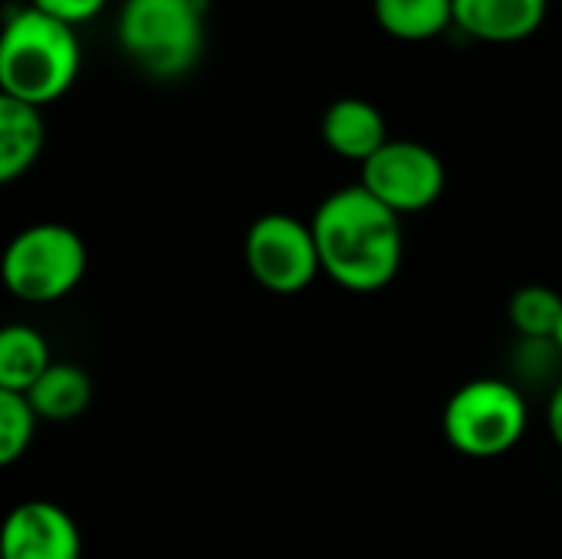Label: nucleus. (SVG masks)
<instances>
[{
    "label": "nucleus",
    "mask_w": 562,
    "mask_h": 559,
    "mask_svg": "<svg viewBox=\"0 0 562 559\" xmlns=\"http://www.w3.org/2000/svg\"><path fill=\"white\" fill-rule=\"evenodd\" d=\"M115 36L142 72L178 79L201 59L204 0H125Z\"/></svg>",
    "instance_id": "7ed1b4c3"
},
{
    "label": "nucleus",
    "mask_w": 562,
    "mask_h": 559,
    "mask_svg": "<svg viewBox=\"0 0 562 559\" xmlns=\"http://www.w3.org/2000/svg\"><path fill=\"white\" fill-rule=\"evenodd\" d=\"M36 422H40V415L26 395L0 389V465L3 468H10L13 461H20L30 451Z\"/></svg>",
    "instance_id": "dca6fc26"
},
{
    "label": "nucleus",
    "mask_w": 562,
    "mask_h": 559,
    "mask_svg": "<svg viewBox=\"0 0 562 559\" xmlns=\"http://www.w3.org/2000/svg\"><path fill=\"white\" fill-rule=\"evenodd\" d=\"M53 366L46 339L33 326H7L0 333V389L26 395Z\"/></svg>",
    "instance_id": "f8f14e48"
},
{
    "label": "nucleus",
    "mask_w": 562,
    "mask_h": 559,
    "mask_svg": "<svg viewBox=\"0 0 562 559\" xmlns=\"http://www.w3.org/2000/svg\"><path fill=\"white\" fill-rule=\"evenodd\" d=\"M441 425L458 455L491 461L524 441L530 412L517 385L504 379H474L448 399Z\"/></svg>",
    "instance_id": "20e7f679"
},
{
    "label": "nucleus",
    "mask_w": 562,
    "mask_h": 559,
    "mask_svg": "<svg viewBox=\"0 0 562 559\" xmlns=\"http://www.w3.org/2000/svg\"><path fill=\"white\" fill-rule=\"evenodd\" d=\"M43 115L36 105L0 96V181L10 185L26 175L43 152Z\"/></svg>",
    "instance_id": "9b49d317"
},
{
    "label": "nucleus",
    "mask_w": 562,
    "mask_h": 559,
    "mask_svg": "<svg viewBox=\"0 0 562 559\" xmlns=\"http://www.w3.org/2000/svg\"><path fill=\"white\" fill-rule=\"evenodd\" d=\"M89 267L86 241L66 224H30L3 250V283L23 303H56L69 297Z\"/></svg>",
    "instance_id": "39448f33"
},
{
    "label": "nucleus",
    "mask_w": 562,
    "mask_h": 559,
    "mask_svg": "<svg viewBox=\"0 0 562 559\" xmlns=\"http://www.w3.org/2000/svg\"><path fill=\"white\" fill-rule=\"evenodd\" d=\"M0 559H82V534L59 504L23 501L3 521Z\"/></svg>",
    "instance_id": "6e6552de"
},
{
    "label": "nucleus",
    "mask_w": 562,
    "mask_h": 559,
    "mask_svg": "<svg viewBox=\"0 0 562 559\" xmlns=\"http://www.w3.org/2000/svg\"><path fill=\"white\" fill-rule=\"evenodd\" d=\"M79 43L72 26L26 7L10 13L0 36V89L36 109L56 102L79 76Z\"/></svg>",
    "instance_id": "f03ea898"
},
{
    "label": "nucleus",
    "mask_w": 562,
    "mask_h": 559,
    "mask_svg": "<svg viewBox=\"0 0 562 559\" xmlns=\"http://www.w3.org/2000/svg\"><path fill=\"white\" fill-rule=\"evenodd\" d=\"M510 323L530 343H557L562 323V293L543 283H527L510 297Z\"/></svg>",
    "instance_id": "2eb2a0df"
},
{
    "label": "nucleus",
    "mask_w": 562,
    "mask_h": 559,
    "mask_svg": "<svg viewBox=\"0 0 562 559\" xmlns=\"http://www.w3.org/2000/svg\"><path fill=\"white\" fill-rule=\"evenodd\" d=\"M557 349L562 353V323H560V333H557Z\"/></svg>",
    "instance_id": "6ab92c4d"
},
{
    "label": "nucleus",
    "mask_w": 562,
    "mask_h": 559,
    "mask_svg": "<svg viewBox=\"0 0 562 559\" xmlns=\"http://www.w3.org/2000/svg\"><path fill=\"white\" fill-rule=\"evenodd\" d=\"M323 273L352 293H375L398 277L405 234L402 217L362 185L326 194L310 221Z\"/></svg>",
    "instance_id": "f257e3e1"
},
{
    "label": "nucleus",
    "mask_w": 562,
    "mask_h": 559,
    "mask_svg": "<svg viewBox=\"0 0 562 559\" xmlns=\"http://www.w3.org/2000/svg\"><path fill=\"white\" fill-rule=\"evenodd\" d=\"M359 185L402 217L431 208L445 194L448 171L428 145L389 138V145L362 165Z\"/></svg>",
    "instance_id": "0eeeda50"
},
{
    "label": "nucleus",
    "mask_w": 562,
    "mask_h": 559,
    "mask_svg": "<svg viewBox=\"0 0 562 559\" xmlns=\"http://www.w3.org/2000/svg\"><path fill=\"white\" fill-rule=\"evenodd\" d=\"M319 128H323V142L329 145L333 155H339L346 161H359V165H366L375 152H382L389 145V128H385L382 112L359 96L336 99L326 109Z\"/></svg>",
    "instance_id": "9d476101"
},
{
    "label": "nucleus",
    "mask_w": 562,
    "mask_h": 559,
    "mask_svg": "<svg viewBox=\"0 0 562 559\" xmlns=\"http://www.w3.org/2000/svg\"><path fill=\"white\" fill-rule=\"evenodd\" d=\"M547 425H550L553 441L562 448V382L553 389V399H550V409H547Z\"/></svg>",
    "instance_id": "a211bd4d"
},
{
    "label": "nucleus",
    "mask_w": 562,
    "mask_h": 559,
    "mask_svg": "<svg viewBox=\"0 0 562 559\" xmlns=\"http://www.w3.org/2000/svg\"><path fill=\"white\" fill-rule=\"evenodd\" d=\"M30 7H36L40 13H46L66 26H79V23H89L92 16H99L105 0H33Z\"/></svg>",
    "instance_id": "f3484780"
},
{
    "label": "nucleus",
    "mask_w": 562,
    "mask_h": 559,
    "mask_svg": "<svg viewBox=\"0 0 562 559\" xmlns=\"http://www.w3.org/2000/svg\"><path fill=\"white\" fill-rule=\"evenodd\" d=\"M379 26L395 40H431L454 23V0H372Z\"/></svg>",
    "instance_id": "4468645a"
},
{
    "label": "nucleus",
    "mask_w": 562,
    "mask_h": 559,
    "mask_svg": "<svg viewBox=\"0 0 562 559\" xmlns=\"http://www.w3.org/2000/svg\"><path fill=\"white\" fill-rule=\"evenodd\" d=\"M550 0H454V26L484 43H520L547 20Z\"/></svg>",
    "instance_id": "1a4fd4ad"
},
{
    "label": "nucleus",
    "mask_w": 562,
    "mask_h": 559,
    "mask_svg": "<svg viewBox=\"0 0 562 559\" xmlns=\"http://www.w3.org/2000/svg\"><path fill=\"white\" fill-rule=\"evenodd\" d=\"M30 405L46 422H72L82 415L92 402V382L89 376L72 362H53L46 376L26 392Z\"/></svg>",
    "instance_id": "ddd939ff"
},
{
    "label": "nucleus",
    "mask_w": 562,
    "mask_h": 559,
    "mask_svg": "<svg viewBox=\"0 0 562 559\" xmlns=\"http://www.w3.org/2000/svg\"><path fill=\"white\" fill-rule=\"evenodd\" d=\"M244 257L250 277L280 297L303 293L316 273H323L313 227L290 214H260L244 241Z\"/></svg>",
    "instance_id": "423d86ee"
}]
</instances>
